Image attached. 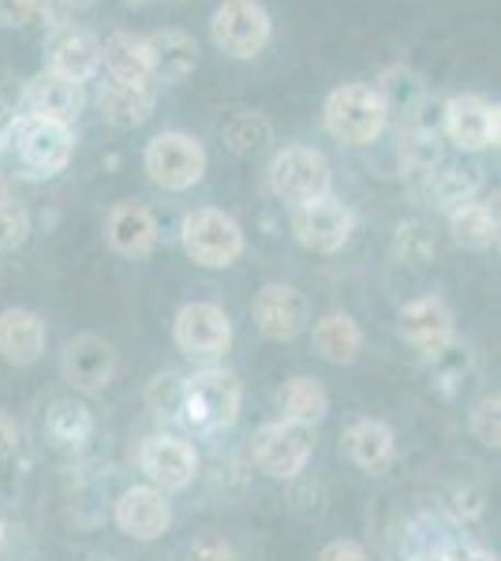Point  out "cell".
Wrapping results in <instances>:
<instances>
[{"label":"cell","mask_w":501,"mask_h":561,"mask_svg":"<svg viewBox=\"0 0 501 561\" xmlns=\"http://www.w3.org/2000/svg\"><path fill=\"white\" fill-rule=\"evenodd\" d=\"M243 386L232 370L206 367L198 375L184 378V401H180V420L195 434H221L229 431L240 415Z\"/></svg>","instance_id":"1"},{"label":"cell","mask_w":501,"mask_h":561,"mask_svg":"<svg viewBox=\"0 0 501 561\" xmlns=\"http://www.w3.org/2000/svg\"><path fill=\"white\" fill-rule=\"evenodd\" d=\"M322 121H326V131H330L337 142H344V147H367V142H375L378 135L386 131L389 108L375 87L344 83L326 98Z\"/></svg>","instance_id":"2"},{"label":"cell","mask_w":501,"mask_h":561,"mask_svg":"<svg viewBox=\"0 0 501 561\" xmlns=\"http://www.w3.org/2000/svg\"><path fill=\"white\" fill-rule=\"evenodd\" d=\"M180 243L195 266L225 270L243 255V229L232 214L217 210V206H198V210L184 214Z\"/></svg>","instance_id":"3"},{"label":"cell","mask_w":501,"mask_h":561,"mask_svg":"<svg viewBox=\"0 0 501 561\" xmlns=\"http://www.w3.org/2000/svg\"><path fill=\"white\" fill-rule=\"evenodd\" d=\"M251 457L262 476L270 479H296L307 472L315 457V427L293 420H273L254 431Z\"/></svg>","instance_id":"4"},{"label":"cell","mask_w":501,"mask_h":561,"mask_svg":"<svg viewBox=\"0 0 501 561\" xmlns=\"http://www.w3.org/2000/svg\"><path fill=\"white\" fill-rule=\"evenodd\" d=\"M143 169L166 192H187L206 176V150L184 131H161L147 142Z\"/></svg>","instance_id":"5"},{"label":"cell","mask_w":501,"mask_h":561,"mask_svg":"<svg viewBox=\"0 0 501 561\" xmlns=\"http://www.w3.org/2000/svg\"><path fill=\"white\" fill-rule=\"evenodd\" d=\"M270 184L273 195L285 198L288 206H307L318 198H330V161L322 158L315 147H285L270 165Z\"/></svg>","instance_id":"6"},{"label":"cell","mask_w":501,"mask_h":561,"mask_svg":"<svg viewBox=\"0 0 501 561\" xmlns=\"http://www.w3.org/2000/svg\"><path fill=\"white\" fill-rule=\"evenodd\" d=\"M270 12L259 0H225L209 20L214 45L232 60H251L266 49L270 42Z\"/></svg>","instance_id":"7"},{"label":"cell","mask_w":501,"mask_h":561,"mask_svg":"<svg viewBox=\"0 0 501 561\" xmlns=\"http://www.w3.org/2000/svg\"><path fill=\"white\" fill-rule=\"evenodd\" d=\"M8 139L15 142V153H20V165L31 176H57L68 169L71 150H76V139H71V128L53 121H34V116H20L12 121V135Z\"/></svg>","instance_id":"8"},{"label":"cell","mask_w":501,"mask_h":561,"mask_svg":"<svg viewBox=\"0 0 501 561\" xmlns=\"http://www.w3.org/2000/svg\"><path fill=\"white\" fill-rule=\"evenodd\" d=\"M172 341L187 359H217L232 345V322L225 307L195 300L184 304L172 322Z\"/></svg>","instance_id":"9"},{"label":"cell","mask_w":501,"mask_h":561,"mask_svg":"<svg viewBox=\"0 0 501 561\" xmlns=\"http://www.w3.org/2000/svg\"><path fill=\"white\" fill-rule=\"evenodd\" d=\"M139 468L153 491L177 494L195 483L198 454L187 438H177V434H153V438L143 442V449H139Z\"/></svg>","instance_id":"10"},{"label":"cell","mask_w":501,"mask_h":561,"mask_svg":"<svg viewBox=\"0 0 501 561\" xmlns=\"http://www.w3.org/2000/svg\"><path fill=\"white\" fill-rule=\"evenodd\" d=\"M251 319L270 341H296L311 325V300L296 285L270 280L254 293Z\"/></svg>","instance_id":"11"},{"label":"cell","mask_w":501,"mask_h":561,"mask_svg":"<svg viewBox=\"0 0 501 561\" xmlns=\"http://www.w3.org/2000/svg\"><path fill=\"white\" fill-rule=\"evenodd\" d=\"M442 131H445V139L464 153L490 150V147H498V135H501L498 108L490 105L487 98H476V94L449 98L442 113Z\"/></svg>","instance_id":"12"},{"label":"cell","mask_w":501,"mask_h":561,"mask_svg":"<svg viewBox=\"0 0 501 561\" xmlns=\"http://www.w3.org/2000/svg\"><path fill=\"white\" fill-rule=\"evenodd\" d=\"M397 333L415 352H423V356L434 359L442 348L453 345L457 322H453V311L442 296H419V300L405 304L397 311Z\"/></svg>","instance_id":"13"},{"label":"cell","mask_w":501,"mask_h":561,"mask_svg":"<svg viewBox=\"0 0 501 561\" xmlns=\"http://www.w3.org/2000/svg\"><path fill=\"white\" fill-rule=\"evenodd\" d=\"M293 232L315 255H333L355 232V217L349 206L333 203V198H318V203L296 206L293 210Z\"/></svg>","instance_id":"14"},{"label":"cell","mask_w":501,"mask_h":561,"mask_svg":"<svg viewBox=\"0 0 501 561\" xmlns=\"http://www.w3.org/2000/svg\"><path fill=\"white\" fill-rule=\"evenodd\" d=\"M121 356L98 333H79L64 345V378L79 389V393H102L116 378Z\"/></svg>","instance_id":"15"},{"label":"cell","mask_w":501,"mask_h":561,"mask_svg":"<svg viewBox=\"0 0 501 561\" xmlns=\"http://www.w3.org/2000/svg\"><path fill=\"white\" fill-rule=\"evenodd\" d=\"M113 520L127 539L135 542H153L169 531L172 510H169V494L153 491L150 483L143 486H127L113 505Z\"/></svg>","instance_id":"16"},{"label":"cell","mask_w":501,"mask_h":561,"mask_svg":"<svg viewBox=\"0 0 501 561\" xmlns=\"http://www.w3.org/2000/svg\"><path fill=\"white\" fill-rule=\"evenodd\" d=\"M45 71L83 87L98 68H102V42L79 26H57L45 38Z\"/></svg>","instance_id":"17"},{"label":"cell","mask_w":501,"mask_h":561,"mask_svg":"<svg viewBox=\"0 0 501 561\" xmlns=\"http://www.w3.org/2000/svg\"><path fill=\"white\" fill-rule=\"evenodd\" d=\"M87 98H83V87L71 83V79H60L53 71H42L38 79H31L23 90V116H34V121H53V124H71L79 121L83 113Z\"/></svg>","instance_id":"18"},{"label":"cell","mask_w":501,"mask_h":561,"mask_svg":"<svg viewBox=\"0 0 501 561\" xmlns=\"http://www.w3.org/2000/svg\"><path fill=\"white\" fill-rule=\"evenodd\" d=\"M49 330L45 319L31 307H8L0 311V359L12 367H31L45 356Z\"/></svg>","instance_id":"19"},{"label":"cell","mask_w":501,"mask_h":561,"mask_svg":"<svg viewBox=\"0 0 501 561\" xmlns=\"http://www.w3.org/2000/svg\"><path fill=\"white\" fill-rule=\"evenodd\" d=\"M105 237L113 243V251H121L124 259H147L158 248V221H153L147 206L121 203L109 210Z\"/></svg>","instance_id":"20"},{"label":"cell","mask_w":501,"mask_h":561,"mask_svg":"<svg viewBox=\"0 0 501 561\" xmlns=\"http://www.w3.org/2000/svg\"><path fill=\"white\" fill-rule=\"evenodd\" d=\"M98 108L116 128H139L153 113V83H124V79H105L98 90Z\"/></svg>","instance_id":"21"},{"label":"cell","mask_w":501,"mask_h":561,"mask_svg":"<svg viewBox=\"0 0 501 561\" xmlns=\"http://www.w3.org/2000/svg\"><path fill=\"white\" fill-rule=\"evenodd\" d=\"M143 42H147V57H150V79L180 83L198 65V45L184 31H158Z\"/></svg>","instance_id":"22"},{"label":"cell","mask_w":501,"mask_h":561,"mask_svg":"<svg viewBox=\"0 0 501 561\" xmlns=\"http://www.w3.org/2000/svg\"><path fill=\"white\" fill-rule=\"evenodd\" d=\"M344 454L355 468L363 472H382V468L394 460L397 454V434L389 423L382 420H355L349 431H344Z\"/></svg>","instance_id":"23"},{"label":"cell","mask_w":501,"mask_h":561,"mask_svg":"<svg viewBox=\"0 0 501 561\" xmlns=\"http://www.w3.org/2000/svg\"><path fill=\"white\" fill-rule=\"evenodd\" d=\"M311 341H315V352L326 359V364H352L355 356H360L363 348V330L360 322L352 319V314L344 311H330L322 314L315 325H311Z\"/></svg>","instance_id":"24"},{"label":"cell","mask_w":501,"mask_h":561,"mask_svg":"<svg viewBox=\"0 0 501 561\" xmlns=\"http://www.w3.org/2000/svg\"><path fill=\"white\" fill-rule=\"evenodd\" d=\"M277 404L285 412V420L304 423V427H318L330 412V393L326 386L311 375H296L277 389Z\"/></svg>","instance_id":"25"},{"label":"cell","mask_w":501,"mask_h":561,"mask_svg":"<svg viewBox=\"0 0 501 561\" xmlns=\"http://www.w3.org/2000/svg\"><path fill=\"white\" fill-rule=\"evenodd\" d=\"M449 232L453 243L464 251H487L498 240V214L487 203H460L449 210Z\"/></svg>","instance_id":"26"},{"label":"cell","mask_w":501,"mask_h":561,"mask_svg":"<svg viewBox=\"0 0 501 561\" xmlns=\"http://www.w3.org/2000/svg\"><path fill=\"white\" fill-rule=\"evenodd\" d=\"M102 65L109 68V79H124V83H150L147 42L135 38V34H113V38H105Z\"/></svg>","instance_id":"27"},{"label":"cell","mask_w":501,"mask_h":561,"mask_svg":"<svg viewBox=\"0 0 501 561\" xmlns=\"http://www.w3.org/2000/svg\"><path fill=\"white\" fill-rule=\"evenodd\" d=\"M90 431H94L90 409L83 401H76V397H60V401H53L49 412H45V434H49V442L60 449L83 446L90 438Z\"/></svg>","instance_id":"28"},{"label":"cell","mask_w":501,"mask_h":561,"mask_svg":"<svg viewBox=\"0 0 501 561\" xmlns=\"http://www.w3.org/2000/svg\"><path fill=\"white\" fill-rule=\"evenodd\" d=\"M221 139H225V147L232 153H240V158H259V153L270 150L273 128L262 113H236L221 128Z\"/></svg>","instance_id":"29"},{"label":"cell","mask_w":501,"mask_h":561,"mask_svg":"<svg viewBox=\"0 0 501 561\" xmlns=\"http://www.w3.org/2000/svg\"><path fill=\"white\" fill-rule=\"evenodd\" d=\"M479 187V176L476 169H460V165H442L439 173H431V198L442 206L445 214L460 203H471Z\"/></svg>","instance_id":"30"},{"label":"cell","mask_w":501,"mask_h":561,"mask_svg":"<svg viewBox=\"0 0 501 561\" xmlns=\"http://www.w3.org/2000/svg\"><path fill=\"white\" fill-rule=\"evenodd\" d=\"M468 427L476 434L479 446L498 449L501 446V397L498 393H482L476 404H471Z\"/></svg>","instance_id":"31"},{"label":"cell","mask_w":501,"mask_h":561,"mask_svg":"<svg viewBox=\"0 0 501 561\" xmlns=\"http://www.w3.org/2000/svg\"><path fill=\"white\" fill-rule=\"evenodd\" d=\"M180 401H184V378L158 375L147 386V409L158 420H180Z\"/></svg>","instance_id":"32"},{"label":"cell","mask_w":501,"mask_h":561,"mask_svg":"<svg viewBox=\"0 0 501 561\" xmlns=\"http://www.w3.org/2000/svg\"><path fill=\"white\" fill-rule=\"evenodd\" d=\"M375 90L382 94V102H386V108H394V105L415 108V105H419V98H423V83H419L412 71H405V68L386 71L382 87H375Z\"/></svg>","instance_id":"33"},{"label":"cell","mask_w":501,"mask_h":561,"mask_svg":"<svg viewBox=\"0 0 501 561\" xmlns=\"http://www.w3.org/2000/svg\"><path fill=\"white\" fill-rule=\"evenodd\" d=\"M26 237H31V217L15 198L0 195V251L23 248Z\"/></svg>","instance_id":"34"},{"label":"cell","mask_w":501,"mask_h":561,"mask_svg":"<svg viewBox=\"0 0 501 561\" xmlns=\"http://www.w3.org/2000/svg\"><path fill=\"white\" fill-rule=\"evenodd\" d=\"M394 251H397V259L412 262V266H419V262L431 259L434 240H431V232H426V225H419V221L400 225V229H397V243H394Z\"/></svg>","instance_id":"35"},{"label":"cell","mask_w":501,"mask_h":561,"mask_svg":"<svg viewBox=\"0 0 501 561\" xmlns=\"http://www.w3.org/2000/svg\"><path fill=\"white\" fill-rule=\"evenodd\" d=\"M187 561H240V554H236V547L221 531H206V536L191 539Z\"/></svg>","instance_id":"36"},{"label":"cell","mask_w":501,"mask_h":561,"mask_svg":"<svg viewBox=\"0 0 501 561\" xmlns=\"http://www.w3.org/2000/svg\"><path fill=\"white\" fill-rule=\"evenodd\" d=\"M45 0H0V26H26L42 15Z\"/></svg>","instance_id":"37"},{"label":"cell","mask_w":501,"mask_h":561,"mask_svg":"<svg viewBox=\"0 0 501 561\" xmlns=\"http://www.w3.org/2000/svg\"><path fill=\"white\" fill-rule=\"evenodd\" d=\"M318 561H371V554L355 539H333L318 550Z\"/></svg>","instance_id":"38"},{"label":"cell","mask_w":501,"mask_h":561,"mask_svg":"<svg viewBox=\"0 0 501 561\" xmlns=\"http://www.w3.org/2000/svg\"><path fill=\"white\" fill-rule=\"evenodd\" d=\"M15 449H20V427H15V420L0 409V460L12 457Z\"/></svg>","instance_id":"39"},{"label":"cell","mask_w":501,"mask_h":561,"mask_svg":"<svg viewBox=\"0 0 501 561\" xmlns=\"http://www.w3.org/2000/svg\"><path fill=\"white\" fill-rule=\"evenodd\" d=\"M445 558L449 561H498L494 554H487V550H479V547H468V542H453V547H445Z\"/></svg>","instance_id":"40"},{"label":"cell","mask_w":501,"mask_h":561,"mask_svg":"<svg viewBox=\"0 0 501 561\" xmlns=\"http://www.w3.org/2000/svg\"><path fill=\"white\" fill-rule=\"evenodd\" d=\"M8 135H12V121H8L4 108H0V150L8 147Z\"/></svg>","instance_id":"41"},{"label":"cell","mask_w":501,"mask_h":561,"mask_svg":"<svg viewBox=\"0 0 501 561\" xmlns=\"http://www.w3.org/2000/svg\"><path fill=\"white\" fill-rule=\"evenodd\" d=\"M408 561H449V558H445V550H426V554H415Z\"/></svg>","instance_id":"42"},{"label":"cell","mask_w":501,"mask_h":561,"mask_svg":"<svg viewBox=\"0 0 501 561\" xmlns=\"http://www.w3.org/2000/svg\"><path fill=\"white\" fill-rule=\"evenodd\" d=\"M64 4H71V8H87V4H94V0H64Z\"/></svg>","instance_id":"43"},{"label":"cell","mask_w":501,"mask_h":561,"mask_svg":"<svg viewBox=\"0 0 501 561\" xmlns=\"http://www.w3.org/2000/svg\"><path fill=\"white\" fill-rule=\"evenodd\" d=\"M87 561H116V558H109V554H90Z\"/></svg>","instance_id":"44"},{"label":"cell","mask_w":501,"mask_h":561,"mask_svg":"<svg viewBox=\"0 0 501 561\" xmlns=\"http://www.w3.org/2000/svg\"><path fill=\"white\" fill-rule=\"evenodd\" d=\"M4 536H8V531H4V517H0V542H4Z\"/></svg>","instance_id":"45"},{"label":"cell","mask_w":501,"mask_h":561,"mask_svg":"<svg viewBox=\"0 0 501 561\" xmlns=\"http://www.w3.org/2000/svg\"><path fill=\"white\" fill-rule=\"evenodd\" d=\"M172 561H177V558H172Z\"/></svg>","instance_id":"46"}]
</instances>
